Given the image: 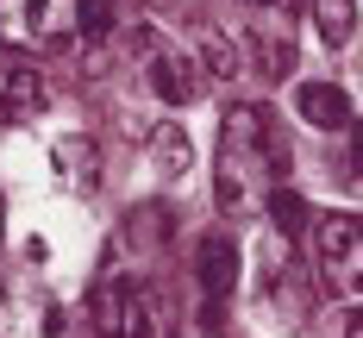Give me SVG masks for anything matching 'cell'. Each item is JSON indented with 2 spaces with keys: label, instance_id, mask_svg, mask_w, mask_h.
Segmentation results:
<instances>
[{
  "label": "cell",
  "instance_id": "obj_1",
  "mask_svg": "<svg viewBox=\"0 0 363 338\" xmlns=\"http://www.w3.org/2000/svg\"><path fill=\"white\" fill-rule=\"evenodd\" d=\"M289 169V145H282V125L263 107L238 101L219 119V150H213V201L225 213H251L263 207Z\"/></svg>",
  "mask_w": 363,
  "mask_h": 338
},
{
  "label": "cell",
  "instance_id": "obj_2",
  "mask_svg": "<svg viewBox=\"0 0 363 338\" xmlns=\"http://www.w3.org/2000/svg\"><path fill=\"white\" fill-rule=\"evenodd\" d=\"M88 313H94L101 338H163V326H169L163 288H150L138 276H107V282H94Z\"/></svg>",
  "mask_w": 363,
  "mask_h": 338
},
{
  "label": "cell",
  "instance_id": "obj_3",
  "mask_svg": "<svg viewBox=\"0 0 363 338\" xmlns=\"http://www.w3.org/2000/svg\"><path fill=\"white\" fill-rule=\"evenodd\" d=\"M82 32V0H0V50H63Z\"/></svg>",
  "mask_w": 363,
  "mask_h": 338
},
{
  "label": "cell",
  "instance_id": "obj_4",
  "mask_svg": "<svg viewBox=\"0 0 363 338\" xmlns=\"http://www.w3.org/2000/svg\"><path fill=\"white\" fill-rule=\"evenodd\" d=\"M313 263H320L332 295L357 300L363 295V220H351V213L313 220Z\"/></svg>",
  "mask_w": 363,
  "mask_h": 338
},
{
  "label": "cell",
  "instance_id": "obj_5",
  "mask_svg": "<svg viewBox=\"0 0 363 338\" xmlns=\"http://www.w3.org/2000/svg\"><path fill=\"white\" fill-rule=\"evenodd\" d=\"M132 50H138V75H145V88L157 94V101H169V107H188V101L201 94L207 69H201L188 50L163 44L157 32H132Z\"/></svg>",
  "mask_w": 363,
  "mask_h": 338
},
{
  "label": "cell",
  "instance_id": "obj_6",
  "mask_svg": "<svg viewBox=\"0 0 363 338\" xmlns=\"http://www.w3.org/2000/svg\"><path fill=\"white\" fill-rule=\"evenodd\" d=\"M0 338H69V320L38 288H0Z\"/></svg>",
  "mask_w": 363,
  "mask_h": 338
},
{
  "label": "cell",
  "instance_id": "obj_7",
  "mask_svg": "<svg viewBox=\"0 0 363 338\" xmlns=\"http://www.w3.org/2000/svg\"><path fill=\"white\" fill-rule=\"evenodd\" d=\"M194 282H201V295H207V326H219V307L238 288V244L219 238V232L201 238V251H194Z\"/></svg>",
  "mask_w": 363,
  "mask_h": 338
},
{
  "label": "cell",
  "instance_id": "obj_8",
  "mask_svg": "<svg viewBox=\"0 0 363 338\" xmlns=\"http://www.w3.org/2000/svg\"><path fill=\"white\" fill-rule=\"evenodd\" d=\"M294 113L320 132H351V94L332 88V81H301L294 88Z\"/></svg>",
  "mask_w": 363,
  "mask_h": 338
},
{
  "label": "cell",
  "instance_id": "obj_9",
  "mask_svg": "<svg viewBox=\"0 0 363 338\" xmlns=\"http://www.w3.org/2000/svg\"><path fill=\"white\" fill-rule=\"evenodd\" d=\"M44 107H50V81L38 69H6L0 75V113L6 119H38Z\"/></svg>",
  "mask_w": 363,
  "mask_h": 338
},
{
  "label": "cell",
  "instance_id": "obj_10",
  "mask_svg": "<svg viewBox=\"0 0 363 338\" xmlns=\"http://www.w3.org/2000/svg\"><path fill=\"white\" fill-rule=\"evenodd\" d=\"M245 63L257 69V81H289L294 50H289V38H276V32H251L245 38Z\"/></svg>",
  "mask_w": 363,
  "mask_h": 338
},
{
  "label": "cell",
  "instance_id": "obj_11",
  "mask_svg": "<svg viewBox=\"0 0 363 338\" xmlns=\"http://www.w3.org/2000/svg\"><path fill=\"white\" fill-rule=\"evenodd\" d=\"M50 163L63 169V182H69L75 194H88V188H94V176H101V157H94V145H88V138H57V145H50Z\"/></svg>",
  "mask_w": 363,
  "mask_h": 338
},
{
  "label": "cell",
  "instance_id": "obj_12",
  "mask_svg": "<svg viewBox=\"0 0 363 338\" xmlns=\"http://www.w3.org/2000/svg\"><path fill=\"white\" fill-rule=\"evenodd\" d=\"M307 13H313L326 50H345L351 44V32H357V0H307Z\"/></svg>",
  "mask_w": 363,
  "mask_h": 338
},
{
  "label": "cell",
  "instance_id": "obj_13",
  "mask_svg": "<svg viewBox=\"0 0 363 338\" xmlns=\"http://www.w3.org/2000/svg\"><path fill=\"white\" fill-rule=\"evenodd\" d=\"M201 63L213 81H232V75L245 69V57L232 50V32H219V26H201Z\"/></svg>",
  "mask_w": 363,
  "mask_h": 338
},
{
  "label": "cell",
  "instance_id": "obj_14",
  "mask_svg": "<svg viewBox=\"0 0 363 338\" xmlns=\"http://www.w3.org/2000/svg\"><path fill=\"white\" fill-rule=\"evenodd\" d=\"M150 157H157L163 176H182V169H188V132H182V125H157V132H150Z\"/></svg>",
  "mask_w": 363,
  "mask_h": 338
},
{
  "label": "cell",
  "instance_id": "obj_15",
  "mask_svg": "<svg viewBox=\"0 0 363 338\" xmlns=\"http://www.w3.org/2000/svg\"><path fill=\"white\" fill-rule=\"evenodd\" d=\"M269 220H276L282 238H301V225H307V201H301L294 188H276V194H269Z\"/></svg>",
  "mask_w": 363,
  "mask_h": 338
},
{
  "label": "cell",
  "instance_id": "obj_16",
  "mask_svg": "<svg viewBox=\"0 0 363 338\" xmlns=\"http://www.w3.org/2000/svg\"><path fill=\"white\" fill-rule=\"evenodd\" d=\"M338 176H363V125H351V138L338 150Z\"/></svg>",
  "mask_w": 363,
  "mask_h": 338
},
{
  "label": "cell",
  "instance_id": "obj_17",
  "mask_svg": "<svg viewBox=\"0 0 363 338\" xmlns=\"http://www.w3.org/2000/svg\"><path fill=\"white\" fill-rule=\"evenodd\" d=\"M326 326H332V338H363V307H338Z\"/></svg>",
  "mask_w": 363,
  "mask_h": 338
},
{
  "label": "cell",
  "instance_id": "obj_18",
  "mask_svg": "<svg viewBox=\"0 0 363 338\" xmlns=\"http://www.w3.org/2000/svg\"><path fill=\"white\" fill-rule=\"evenodd\" d=\"M245 6H257V13H294L301 0H245Z\"/></svg>",
  "mask_w": 363,
  "mask_h": 338
},
{
  "label": "cell",
  "instance_id": "obj_19",
  "mask_svg": "<svg viewBox=\"0 0 363 338\" xmlns=\"http://www.w3.org/2000/svg\"><path fill=\"white\" fill-rule=\"evenodd\" d=\"M0 225H6V207H0Z\"/></svg>",
  "mask_w": 363,
  "mask_h": 338
}]
</instances>
